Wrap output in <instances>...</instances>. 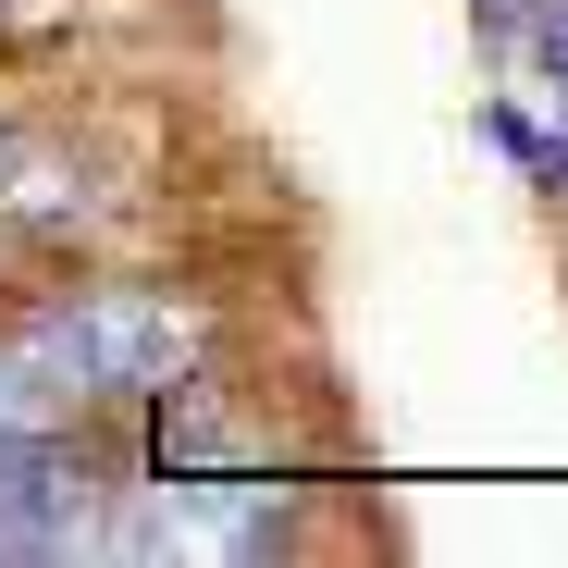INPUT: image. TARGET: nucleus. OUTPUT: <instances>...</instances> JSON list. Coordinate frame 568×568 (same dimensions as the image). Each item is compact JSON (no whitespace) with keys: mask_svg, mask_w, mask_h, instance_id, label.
<instances>
[{"mask_svg":"<svg viewBox=\"0 0 568 568\" xmlns=\"http://www.w3.org/2000/svg\"><path fill=\"white\" fill-rule=\"evenodd\" d=\"M483 136H495V149L544 185V199H568V124H544L531 100H507V87H495V100H483Z\"/></svg>","mask_w":568,"mask_h":568,"instance_id":"nucleus-1","label":"nucleus"}]
</instances>
